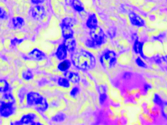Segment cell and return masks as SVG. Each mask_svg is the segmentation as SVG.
<instances>
[{
  "label": "cell",
  "mask_w": 167,
  "mask_h": 125,
  "mask_svg": "<svg viewBox=\"0 0 167 125\" xmlns=\"http://www.w3.org/2000/svg\"><path fill=\"white\" fill-rule=\"evenodd\" d=\"M74 66L82 70H89L96 66V60L91 54L85 50L77 51L72 55Z\"/></svg>",
  "instance_id": "obj_1"
},
{
  "label": "cell",
  "mask_w": 167,
  "mask_h": 125,
  "mask_svg": "<svg viewBox=\"0 0 167 125\" xmlns=\"http://www.w3.org/2000/svg\"><path fill=\"white\" fill-rule=\"evenodd\" d=\"M27 103L29 105L36 107L38 110L44 111L47 108V103L46 100L37 92H31L27 95Z\"/></svg>",
  "instance_id": "obj_2"
},
{
  "label": "cell",
  "mask_w": 167,
  "mask_h": 125,
  "mask_svg": "<svg viewBox=\"0 0 167 125\" xmlns=\"http://www.w3.org/2000/svg\"><path fill=\"white\" fill-rule=\"evenodd\" d=\"M91 38L92 46H100L105 41V35L100 27H97L91 29Z\"/></svg>",
  "instance_id": "obj_3"
},
{
  "label": "cell",
  "mask_w": 167,
  "mask_h": 125,
  "mask_svg": "<svg viewBox=\"0 0 167 125\" xmlns=\"http://www.w3.org/2000/svg\"><path fill=\"white\" fill-rule=\"evenodd\" d=\"M101 61L104 67L111 68L116 64V58L115 53L110 51H106L101 58Z\"/></svg>",
  "instance_id": "obj_4"
},
{
  "label": "cell",
  "mask_w": 167,
  "mask_h": 125,
  "mask_svg": "<svg viewBox=\"0 0 167 125\" xmlns=\"http://www.w3.org/2000/svg\"><path fill=\"white\" fill-rule=\"evenodd\" d=\"M73 22L71 19L66 18L63 20L62 24L63 36L65 38L73 37V31L71 28Z\"/></svg>",
  "instance_id": "obj_5"
},
{
  "label": "cell",
  "mask_w": 167,
  "mask_h": 125,
  "mask_svg": "<svg viewBox=\"0 0 167 125\" xmlns=\"http://www.w3.org/2000/svg\"><path fill=\"white\" fill-rule=\"evenodd\" d=\"M12 101L3 102L0 107V114L4 117H8L12 115L14 111Z\"/></svg>",
  "instance_id": "obj_6"
},
{
  "label": "cell",
  "mask_w": 167,
  "mask_h": 125,
  "mask_svg": "<svg viewBox=\"0 0 167 125\" xmlns=\"http://www.w3.org/2000/svg\"><path fill=\"white\" fill-rule=\"evenodd\" d=\"M32 16L35 19H41L43 18L45 14L44 9L43 7L41 6H38L33 8L32 11Z\"/></svg>",
  "instance_id": "obj_7"
},
{
  "label": "cell",
  "mask_w": 167,
  "mask_h": 125,
  "mask_svg": "<svg viewBox=\"0 0 167 125\" xmlns=\"http://www.w3.org/2000/svg\"><path fill=\"white\" fill-rule=\"evenodd\" d=\"M129 16L131 24L133 25L137 26H143L145 25V22L143 20L133 12L130 13Z\"/></svg>",
  "instance_id": "obj_8"
},
{
  "label": "cell",
  "mask_w": 167,
  "mask_h": 125,
  "mask_svg": "<svg viewBox=\"0 0 167 125\" xmlns=\"http://www.w3.org/2000/svg\"><path fill=\"white\" fill-rule=\"evenodd\" d=\"M56 55L57 58L60 60L64 59L67 55V48L64 44L61 45L57 50Z\"/></svg>",
  "instance_id": "obj_9"
},
{
  "label": "cell",
  "mask_w": 167,
  "mask_h": 125,
  "mask_svg": "<svg viewBox=\"0 0 167 125\" xmlns=\"http://www.w3.org/2000/svg\"><path fill=\"white\" fill-rule=\"evenodd\" d=\"M64 45L67 49L70 51H73L74 50L76 46V42L75 39L73 37L69 38L66 39Z\"/></svg>",
  "instance_id": "obj_10"
},
{
  "label": "cell",
  "mask_w": 167,
  "mask_h": 125,
  "mask_svg": "<svg viewBox=\"0 0 167 125\" xmlns=\"http://www.w3.org/2000/svg\"><path fill=\"white\" fill-rule=\"evenodd\" d=\"M87 25L91 29L97 27V18L95 14H93L90 16L87 22Z\"/></svg>",
  "instance_id": "obj_11"
},
{
  "label": "cell",
  "mask_w": 167,
  "mask_h": 125,
  "mask_svg": "<svg viewBox=\"0 0 167 125\" xmlns=\"http://www.w3.org/2000/svg\"><path fill=\"white\" fill-rule=\"evenodd\" d=\"M30 57L35 60L43 59L44 58V55L42 52L38 50V49H34V50L32 51L30 54H29Z\"/></svg>",
  "instance_id": "obj_12"
},
{
  "label": "cell",
  "mask_w": 167,
  "mask_h": 125,
  "mask_svg": "<svg viewBox=\"0 0 167 125\" xmlns=\"http://www.w3.org/2000/svg\"><path fill=\"white\" fill-rule=\"evenodd\" d=\"M66 76L73 83H78L80 81V76L77 73L69 72L66 73Z\"/></svg>",
  "instance_id": "obj_13"
},
{
  "label": "cell",
  "mask_w": 167,
  "mask_h": 125,
  "mask_svg": "<svg viewBox=\"0 0 167 125\" xmlns=\"http://www.w3.org/2000/svg\"><path fill=\"white\" fill-rule=\"evenodd\" d=\"M72 5L74 8L77 11L81 12L84 10L83 5L79 0H74Z\"/></svg>",
  "instance_id": "obj_14"
},
{
  "label": "cell",
  "mask_w": 167,
  "mask_h": 125,
  "mask_svg": "<svg viewBox=\"0 0 167 125\" xmlns=\"http://www.w3.org/2000/svg\"><path fill=\"white\" fill-rule=\"evenodd\" d=\"M70 62L69 60H64V61L61 62L60 64L58 65V69L61 71H66L69 69L70 67Z\"/></svg>",
  "instance_id": "obj_15"
},
{
  "label": "cell",
  "mask_w": 167,
  "mask_h": 125,
  "mask_svg": "<svg viewBox=\"0 0 167 125\" xmlns=\"http://www.w3.org/2000/svg\"><path fill=\"white\" fill-rule=\"evenodd\" d=\"M134 49L136 53L140 54L142 56H143V53H142V43L138 41H136L134 44Z\"/></svg>",
  "instance_id": "obj_16"
},
{
  "label": "cell",
  "mask_w": 167,
  "mask_h": 125,
  "mask_svg": "<svg viewBox=\"0 0 167 125\" xmlns=\"http://www.w3.org/2000/svg\"><path fill=\"white\" fill-rule=\"evenodd\" d=\"M13 24L14 26L16 28H20L23 25L24 21L22 18L17 17V18H14L13 19Z\"/></svg>",
  "instance_id": "obj_17"
},
{
  "label": "cell",
  "mask_w": 167,
  "mask_h": 125,
  "mask_svg": "<svg viewBox=\"0 0 167 125\" xmlns=\"http://www.w3.org/2000/svg\"><path fill=\"white\" fill-rule=\"evenodd\" d=\"M8 89V85L6 81L3 79L0 80V91L4 92Z\"/></svg>",
  "instance_id": "obj_18"
},
{
  "label": "cell",
  "mask_w": 167,
  "mask_h": 125,
  "mask_svg": "<svg viewBox=\"0 0 167 125\" xmlns=\"http://www.w3.org/2000/svg\"><path fill=\"white\" fill-rule=\"evenodd\" d=\"M58 85L60 86H63L64 88H69L70 86V83L67 79L64 78H60L58 80Z\"/></svg>",
  "instance_id": "obj_19"
},
{
  "label": "cell",
  "mask_w": 167,
  "mask_h": 125,
  "mask_svg": "<svg viewBox=\"0 0 167 125\" xmlns=\"http://www.w3.org/2000/svg\"><path fill=\"white\" fill-rule=\"evenodd\" d=\"M33 119L34 118L31 115L26 116L24 118H22V119L21 120V122L22 124H29V123H31V122L33 121Z\"/></svg>",
  "instance_id": "obj_20"
},
{
  "label": "cell",
  "mask_w": 167,
  "mask_h": 125,
  "mask_svg": "<svg viewBox=\"0 0 167 125\" xmlns=\"http://www.w3.org/2000/svg\"><path fill=\"white\" fill-rule=\"evenodd\" d=\"M23 77L24 78V79H30L33 77V75L31 72L30 70H28L27 72H25L23 74Z\"/></svg>",
  "instance_id": "obj_21"
},
{
  "label": "cell",
  "mask_w": 167,
  "mask_h": 125,
  "mask_svg": "<svg viewBox=\"0 0 167 125\" xmlns=\"http://www.w3.org/2000/svg\"><path fill=\"white\" fill-rule=\"evenodd\" d=\"M136 62L137 63L138 66H139L140 67H146V65L145 63L143 62V61H142V60L140 59L139 57L137 58L136 60Z\"/></svg>",
  "instance_id": "obj_22"
},
{
  "label": "cell",
  "mask_w": 167,
  "mask_h": 125,
  "mask_svg": "<svg viewBox=\"0 0 167 125\" xmlns=\"http://www.w3.org/2000/svg\"><path fill=\"white\" fill-rule=\"evenodd\" d=\"M79 91V88L77 87H75L72 89V91H70V95H72L73 97H75L77 95V94H78V92Z\"/></svg>",
  "instance_id": "obj_23"
},
{
  "label": "cell",
  "mask_w": 167,
  "mask_h": 125,
  "mask_svg": "<svg viewBox=\"0 0 167 125\" xmlns=\"http://www.w3.org/2000/svg\"><path fill=\"white\" fill-rule=\"evenodd\" d=\"M5 15V12L3 9L0 8V18H3Z\"/></svg>",
  "instance_id": "obj_24"
},
{
  "label": "cell",
  "mask_w": 167,
  "mask_h": 125,
  "mask_svg": "<svg viewBox=\"0 0 167 125\" xmlns=\"http://www.w3.org/2000/svg\"><path fill=\"white\" fill-rule=\"evenodd\" d=\"M44 1V0H32V3H34V4H36L42 3Z\"/></svg>",
  "instance_id": "obj_25"
},
{
  "label": "cell",
  "mask_w": 167,
  "mask_h": 125,
  "mask_svg": "<svg viewBox=\"0 0 167 125\" xmlns=\"http://www.w3.org/2000/svg\"><path fill=\"white\" fill-rule=\"evenodd\" d=\"M106 98V96L105 95H101L100 97V101H101V102H103L105 100Z\"/></svg>",
  "instance_id": "obj_26"
},
{
  "label": "cell",
  "mask_w": 167,
  "mask_h": 125,
  "mask_svg": "<svg viewBox=\"0 0 167 125\" xmlns=\"http://www.w3.org/2000/svg\"><path fill=\"white\" fill-rule=\"evenodd\" d=\"M73 1L74 0H66V3L67 5L72 4Z\"/></svg>",
  "instance_id": "obj_27"
},
{
  "label": "cell",
  "mask_w": 167,
  "mask_h": 125,
  "mask_svg": "<svg viewBox=\"0 0 167 125\" xmlns=\"http://www.w3.org/2000/svg\"><path fill=\"white\" fill-rule=\"evenodd\" d=\"M163 59H164L165 61H166V62L167 63V56L164 57H163Z\"/></svg>",
  "instance_id": "obj_28"
}]
</instances>
